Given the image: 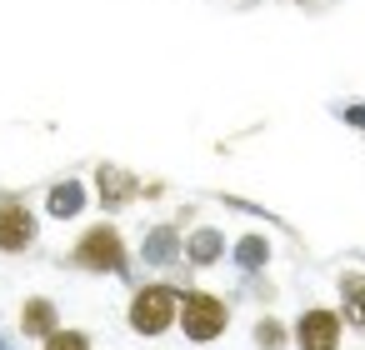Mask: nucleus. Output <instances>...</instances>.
<instances>
[{"label": "nucleus", "instance_id": "f257e3e1", "mask_svg": "<svg viewBox=\"0 0 365 350\" xmlns=\"http://www.w3.org/2000/svg\"><path fill=\"white\" fill-rule=\"evenodd\" d=\"M71 260H76L81 270H91V275H125L130 250H125V235H120L110 220H101V225L81 230V240H76Z\"/></svg>", "mask_w": 365, "mask_h": 350}, {"label": "nucleus", "instance_id": "f03ea898", "mask_svg": "<svg viewBox=\"0 0 365 350\" xmlns=\"http://www.w3.org/2000/svg\"><path fill=\"white\" fill-rule=\"evenodd\" d=\"M180 320V290L165 280H150L130 295V330L135 335H165Z\"/></svg>", "mask_w": 365, "mask_h": 350}, {"label": "nucleus", "instance_id": "7ed1b4c3", "mask_svg": "<svg viewBox=\"0 0 365 350\" xmlns=\"http://www.w3.org/2000/svg\"><path fill=\"white\" fill-rule=\"evenodd\" d=\"M190 340H220L225 335V325H230V310H225V300L220 295H210V290H185L180 295V320H175Z\"/></svg>", "mask_w": 365, "mask_h": 350}, {"label": "nucleus", "instance_id": "20e7f679", "mask_svg": "<svg viewBox=\"0 0 365 350\" xmlns=\"http://www.w3.org/2000/svg\"><path fill=\"white\" fill-rule=\"evenodd\" d=\"M36 235H41L36 210L21 195H0V255H26L36 245Z\"/></svg>", "mask_w": 365, "mask_h": 350}, {"label": "nucleus", "instance_id": "39448f33", "mask_svg": "<svg viewBox=\"0 0 365 350\" xmlns=\"http://www.w3.org/2000/svg\"><path fill=\"white\" fill-rule=\"evenodd\" d=\"M340 330H345V320H340V310H330V305H310L300 320H295V345L300 350H340Z\"/></svg>", "mask_w": 365, "mask_h": 350}, {"label": "nucleus", "instance_id": "423d86ee", "mask_svg": "<svg viewBox=\"0 0 365 350\" xmlns=\"http://www.w3.org/2000/svg\"><path fill=\"white\" fill-rule=\"evenodd\" d=\"M96 195H101L106 210H120V205H130L140 195V180L130 170H120V165H96Z\"/></svg>", "mask_w": 365, "mask_h": 350}, {"label": "nucleus", "instance_id": "0eeeda50", "mask_svg": "<svg viewBox=\"0 0 365 350\" xmlns=\"http://www.w3.org/2000/svg\"><path fill=\"white\" fill-rule=\"evenodd\" d=\"M140 255H145V265H175V260L185 255V240H180L175 225H155V230L145 235Z\"/></svg>", "mask_w": 365, "mask_h": 350}, {"label": "nucleus", "instance_id": "6e6552de", "mask_svg": "<svg viewBox=\"0 0 365 350\" xmlns=\"http://www.w3.org/2000/svg\"><path fill=\"white\" fill-rule=\"evenodd\" d=\"M21 330H26L31 340H46L51 330H61V315H56V300H46V295H31V300L21 305Z\"/></svg>", "mask_w": 365, "mask_h": 350}, {"label": "nucleus", "instance_id": "1a4fd4ad", "mask_svg": "<svg viewBox=\"0 0 365 350\" xmlns=\"http://www.w3.org/2000/svg\"><path fill=\"white\" fill-rule=\"evenodd\" d=\"M86 200H91V195H86L81 180H61V185H51V200H46V205H51L56 220H76V215L86 210Z\"/></svg>", "mask_w": 365, "mask_h": 350}, {"label": "nucleus", "instance_id": "9d476101", "mask_svg": "<svg viewBox=\"0 0 365 350\" xmlns=\"http://www.w3.org/2000/svg\"><path fill=\"white\" fill-rule=\"evenodd\" d=\"M185 260L190 265H215V260H225V235L220 230H190V240H185Z\"/></svg>", "mask_w": 365, "mask_h": 350}, {"label": "nucleus", "instance_id": "9b49d317", "mask_svg": "<svg viewBox=\"0 0 365 350\" xmlns=\"http://www.w3.org/2000/svg\"><path fill=\"white\" fill-rule=\"evenodd\" d=\"M340 300H345V325H360L365 330V270H345L340 275Z\"/></svg>", "mask_w": 365, "mask_h": 350}, {"label": "nucleus", "instance_id": "f8f14e48", "mask_svg": "<svg viewBox=\"0 0 365 350\" xmlns=\"http://www.w3.org/2000/svg\"><path fill=\"white\" fill-rule=\"evenodd\" d=\"M235 265H240L245 275L265 270V265H270V240H265V235H245V240L235 245Z\"/></svg>", "mask_w": 365, "mask_h": 350}, {"label": "nucleus", "instance_id": "ddd939ff", "mask_svg": "<svg viewBox=\"0 0 365 350\" xmlns=\"http://www.w3.org/2000/svg\"><path fill=\"white\" fill-rule=\"evenodd\" d=\"M285 340H290V330H285L275 315H260V320H255V345H260V350H285Z\"/></svg>", "mask_w": 365, "mask_h": 350}, {"label": "nucleus", "instance_id": "4468645a", "mask_svg": "<svg viewBox=\"0 0 365 350\" xmlns=\"http://www.w3.org/2000/svg\"><path fill=\"white\" fill-rule=\"evenodd\" d=\"M46 350H91V335L86 330H51Z\"/></svg>", "mask_w": 365, "mask_h": 350}]
</instances>
